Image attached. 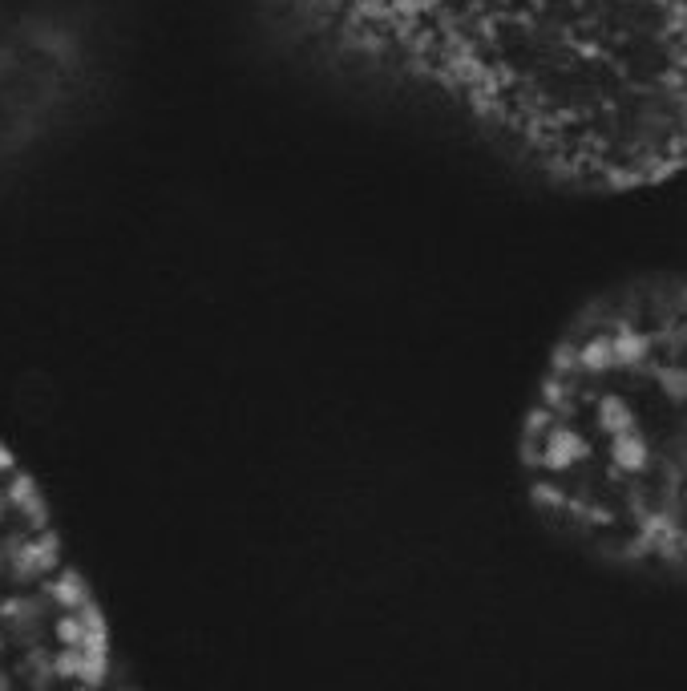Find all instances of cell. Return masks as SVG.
I'll list each match as a JSON object with an SVG mask.
<instances>
[{
    "instance_id": "7a4b0ae2",
    "label": "cell",
    "mask_w": 687,
    "mask_h": 691,
    "mask_svg": "<svg viewBox=\"0 0 687 691\" xmlns=\"http://www.w3.org/2000/svg\"><path fill=\"white\" fill-rule=\"evenodd\" d=\"M514 469L562 550L687 590V267L631 271L574 304L526 392Z\"/></svg>"
},
{
    "instance_id": "6da1fadb",
    "label": "cell",
    "mask_w": 687,
    "mask_h": 691,
    "mask_svg": "<svg viewBox=\"0 0 687 691\" xmlns=\"http://www.w3.org/2000/svg\"><path fill=\"white\" fill-rule=\"evenodd\" d=\"M328 73L405 97L522 178L635 199L687 178V0H259Z\"/></svg>"
},
{
    "instance_id": "3957f363",
    "label": "cell",
    "mask_w": 687,
    "mask_h": 691,
    "mask_svg": "<svg viewBox=\"0 0 687 691\" xmlns=\"http://www.w3.org/2000/svg\"><path fill=\"white\" fill-rule=\"evenodd\" d=\"M114 631L37 473L0 441V687H102Z\"/></svg>"
}]
</instances>
